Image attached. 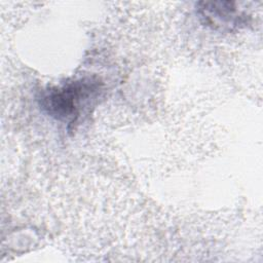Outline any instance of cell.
<instances>
[{
  "label": "cell",
  "mask_w": 263,
  "mask_h": 263,
  "mask_svg": "<svg viewBox=\"0 0 263 263\" xmlns=\"http://www.w3.org/2000/svg\"><path fill=\"white\" fill-rule=\"evenodd\" d=\"M98 82L80 79L61 87L46 90L41 98V106L57 119H68L78 114L82 101L88 99L98 87Z\"/></svg>",
  "instance_id": "cell-1"
},
{
  "label": "cell",
  "mask_w": 263,
  "mask_h": 263,
  "mask_svg": "<svg viewBox=\"0 0 263 263\" xmlns=\"http://www.w3.org/2000/svg\"><path fill=\"white\" fill-rule=\"evenodd\" d=\"M200 16L204 18L205 24L215 27H229L240 24L238 20V11L233 2L216 1L199 3Z\"/></svg>",
  "instance_id": "cell-2"
}]
</instances>
